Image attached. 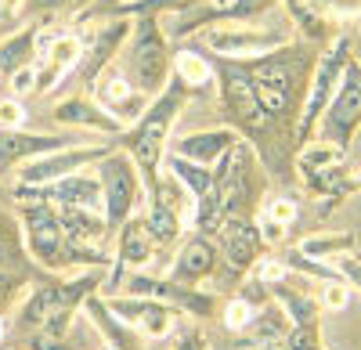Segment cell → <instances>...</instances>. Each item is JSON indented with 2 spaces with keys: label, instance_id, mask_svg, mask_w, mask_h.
Wrapping results in <instances>:
<instances>
[{
  "label": "cell",
  "instance_id": "33",
  "mask_svg": "<svg viewBox=\"0 0 361 350\" xmlns=\"http://www.w3.org/2000/svg\"><path fill=\"white\" fill-rule=\"evenodd\" d=\"M300 256L307 260H318V264H333L336 256L343 253H354V235H347V231H333V235H311L296 246Z\"/></svg>",
  "mask_w": 361,
  "mask_h": 350
},
{
  "label": "cell",
  "instance_id": "53",
  "mask_svg": "<svg viewBox=\"0 0 361 350\" xmlns=\"http://www.w3.org/2000/svg\"><path fill=\"white\" fill-rule=\"evenodd\" d=\"M221 350H228V346H221Z\"/></svg>",
  "mask_w": 361,
  "mask_h": 350
},
{
  "label": "cell",
  "instance_id": "2",
  "mask_svg": "<svg viewBox=\"0 0 361 350\" xmlns=\"http://www.w3.org/2000/svg\"><path fill=\"white\" fill-rule=\"evenodd\" d=\"M15 217H18V227H22V242H25V253L44 264L47 271H62L69 264H98L105 268L109 256H90V253H80L62 231V220H58V210L47 206V202H15Z\"/></svg>",
  "mask_w": 361,
  "mask_h": 350
},
{
  "label": "cell",
  "instance_id": "49",
  "mask_svg": "<svg viewBox=\"0 0 361 350\" xmlns=\"http://www.w3.org/2000/svg\"><path fill=\"white\" fill-rule=\"evenodd\" d=\"M4 339H8V318H0V346H4Z\"/></svg>",
  "mask_w": 361,
  "mask_h": 350
},
{
  "label": "cell",
  "instance_id": "25",
  "mask_svg": "<svg viewBox=\"0 0 361 350\" xmlns=\"http://www.w3.org/2000/svg\"><path fill=\"white\" fill-rule=\"evenodd\" d=\"M343 163V149L340 144H329V141H307L304 149L296 152V173L304 177V185L311 188L322 173H333Z\"/></svg>",
  "mask_w": 361,
  "mask_h": 350
},
{
  "label": "cell",
  "instance_id": "50",
  "mask_svg": "<svg viewBox=\"0 0 361 350\" xmlns=\"http://www.w3.org/2000/svg\"><path fill=\"white\" fill-rule=\"evenodd\" d=\"M231 4V0H214V8H228Z\"/></svg>",
  "mask_w": 361,
  "mask_h": 350
},
{
  "label": "cell",
  "instance_id": "34",
  "mask_svg": "<svg viewBox=\"0 0 361 350\" xmlns=\"http://www.w3.org/2000/svg\"><path fill=\"white\" fill-rule=\"evenodd\" d=\"M145 220H148V231H152L156 246H170L177 235H180V213L173 206H166L163 199H148V210H145Z\"/></svg>",
  "mask_w": 361,
  "mask_h": 350
},
{
  "label": "cell",
  "instance_id": "24",
  "mask_svg": "<svg viewBox=\"0 0 361 350\" xmlns=\"http://www.w3.org/2000/svg\"><path fill=\"white\" fill-rule=\"evenodd\" d=\"M37 54H40V62H51L54 69H62L69 76L83 62V37L69 33V29H51V33H40Z\"/></svg>",
  "mask_w": 361,
  "mask_h": 350
},
{
  "label": "cell",
  "instance_id": "46",
  "mask_svg": "<svg viewBox=\"0 0 361 350\" xmlns=\"http://www.w3.org/2000/svg\"><path fill=\"white\" fill-rule=\"evenodd\" d=\"M173 350H209V343L202 339V332H180L177 336V343H173Z\"/></svg>",
  "mask_w": 361,
  "mask_h": 350
},
{
  "label": "cell",
  "instance_id": "12",
  "mask_svg": "<svg viewBox=\"0 0 361 350\" xmlns=\"http://www.w3.org/2000/svg\"><path fill=\"white\" fill-rule=\"evenodd\" d=\"M357 123H361V69L350 62L347 73H343V83L336 87V94H333V101H329L322 123H318L322 127V141L340 144V149L347 152Z\"/></svg>",
  "mask_w": 361,
  "mask_h": 350
},
{
  "label": "cell",
  "instance_id": "26",
  "mask_svg": "<svg viewBox=\"0 0 361 350\" xmlns=\"http://www.w3.org/2000/svg\"><path fill=\"white\" fill-rule=\"evenodd\" d=\"M163 170L170 173V177L185 188L188 195H192V202H199V199H206L209 192L217 188V173L209 170V166H199V163H188V159H180V156H173V152H166V159H163Z\"/></svg>",
  "mask_w": 361,
  "mask_h": 350
},
{
  "label": "cell",
  "instance_id": "32",
  "mask_svg": "<svg viewBox=\"0 0 361 350\" xmlns=\"http://www.w3.org/2000/svg\"><path fill=\"white\" fill-rule=\"evenodd\" d=\"M83 311L90 314V322H94V332H102L109 346L134 350V346H130V336H127V325H123V322H119V318L109 311V300H102V296L90 293V296L83 300Z\"/></svg>",
  "mask_w": 361,
  "mask_h": 350
},
{
  "label": "cell",
  "instance_id": "21",
  "mask_svg": "<svg viewBox=\"0 0 361 350\" xmlns=\"http://www.w3.org/2000/svg\"><path fill=\"white\" fill-rule=\"evenodd\" d=\"M58 220H62L66 239L80 253L102 256V242L112 235L109 224H105V213H94V210H58Z\"/></svg>",
  "mask_w": 361,
  "mask_h": 350
},
{
  "label": "cell",
  "instance_id": "3",
  "mask_svg": "<svg viewBox=\"0 0 361 350\" xmlns=\"http://www.w3.org/2000/svg\"><path fill=\"white\" fill-rule=\"evenodd\" d=\"M350 65V40L340 33L336 40H329L325 54L314 62L311 80H307V94H304V108H300V123H296V149H304L311 141L314 127L322 123V115L333 101L336 87L343 83V73Z\"/></svg>",
  "mask_w": 361,
  "mask_h": 350
},
{
  "label": "cell",
  "instance_id": "45",
  "mask_svg": "<svg viewBox=\"0 0 361 350\" xmlns=\"http://www.w3.org/2000/svg\"><path fill=\"white\" fill-rule=\"evenodd\" d=\"M25 0H0V29H11L18 25V18L25 15Z\"/></svg>",
  "mask_w": 361,
  "mask_h": 350
},
{
  "label": "cell",
  "instance_id": "19",
  "mask_svg": "<svg viewBox=\"0 0 361 350\" xmlns=\"http://www.w3.org/2000/svg\"><path fill=\"white\" fill-rule=\"evenodd\" d=\"M69 144H80V141H73L69 134L62 137V134H29V130H4L0 127V173L18 170L22 163L37 159V156L69 149Z\"/></svg>",
  "mask_w": 361,
  "mask_h": 350
},
{
  "label": "cell",
  "instance_id": "37",
  "mask_svg": "<svg viewBox=\"0 0 361 350\" xmlns=\"http://www.w3.org/2000/svg\"><path fill=\"white\" fill-rule=\"evenodd\" d=\"M286 278H289V268H286L282 256H264V260H257V264H253V282L264 285V289L279 285V282H286Z\"/></svg>",
  "mask_w": 361,
  "mask_h": 350
},
{
  "label": "cell",
  "instance_id": "29",
  "mask_svg": "<svg viewBox=\"0 0 361 350\" xmlns=\"http://www.w3.org/2000/svg\"><path fill=\"white\" fill-rule=\"evenodd\" d=\"M282 4H286L289 18L296 22V29H300L307 40L325 44V40H336V37H340V33H333V18H329L318 4H311V0H282Z\"/></svg>",
  "mask_w": 361,
  "mask_h": 350
},
{
  "label": "cell",
  "instance_id": "7",
  "mask_svg": "<svg viewBox=\"0 0 361 350\" xmlns=\"http://www.w3.org/2000/svg\"><path fill=\"white\" fill-rule=\"evenodd\" d=\"M214 73L221 76V101L228 108V115L238 123V130H243L246 137H264L271 130V115L260 108L257 94H253V80H250V69L243 62H228V58H221V62H214Z\"/></svg>",
  "mask_w": 361,
  "mask_h": 350
},
{
  "label": "cell",
  "instance_id": "17",
  "mask_svg": "<svg viewBox=\"0 0 361 350\" xmlns=\"http://www.w3.org/2000/svg\"><path fill=\"white\" fill-rule=\"evenodd\" d=\"M156 253V239L152 231H148V220L145 213L141 217H130L123 227L116 231V264H112V278H109V293H116V289H123V268H141L148 264Z\"/></svg>",
  "mask_w": 361,
  "mask_h": 350
},
{
  "label": "cell",
  "instance_id": "42",
  "mask_svg": "<svg viewBox=\"0 0 361 350\" xmlns=\"http://www.w3.org/2000/svg\"><path fill=\"white\" fill-rule=\"evenodd\" d=\"M311 4H318L329 18H361V0H311Z\"/></svg>",
  "mask_w": 361,
  "mask_h": 350
},
{
  "label": "cell",
  "instance_id": "30",
  "mask_svg": "<svg viewBox=\"0 0 361 350\" xmlns=\"http://www.w3.org/2000/svg\"><path fill=\"white\" fill-rule=\"evenodd\" d=\"M296 217H300L296 199H271V202H264L260 220H257L260 239H264V242H282L286 231L296 224Z\"/></svg>",
  "mask_w": 361,
  "mask_h": 350
},
{
  "label": "cell",
  "instance_id": "9",
  "mask_svg": "<svg viewBox=\"0 0 361 350\" xmlns=\"http://www.w3.org/2000/svg\"><path fill=\"white\" fill-rule=\"evenodd\" d=\"M116 149H119V137L109 141V144H69V149L37 156V159H29V163L18 166V185L22 188H40V185H51V181L73 177V173H80V170L98 166Z\"/></svg>",
  "mask_w": 361,
  "mask_h": 350
},
{
  "label": "cell",
  "instance_id": "36",
  "mask_svg": "<svg viewBox=\"0 0 361 350\" xmlns=\"http://www.w3.org/2000/svg\"><path fill=\"white\" fill-rule=\"evenodd\" d=\"M253 304L246 300V296H238V300H228L224 304V314H221V322H224V329L228 332H246L250 329V322H253Z\"/></svg>",
  "mask_w": 361,
  "mask_h": 350
},
{
  "label": "cell",
  "instance_id": "27",
  "mask_svg": "<svg viewBox=\"0 0 361 350\" xmlns=\"http://www.w3.org/2000/svg\"><path fill=\"white\" fill-rule=\"evenodd\" d=\"M37 40H40V25H25L8 40H0V76H11L22 65L37 62Z\"/></svg>",
  "mask_w": 361,
  "mask_h": 350
},
{
  "label": "cell",
  "instance_id": "47",
  "mask_svg": "<svg viewBox=\"0 0 361 350\" xmlns=\"http://www.w3.org/2000/svg\"><path fill=\"white\" fill-rule=\"evenodd\" d=\"M25 4L37 11H66V0H25Z\"/></svg>",
  "mask_w": 361,
  "mask_h": 350
},
{
  "label": "cell",
  "instance_id": "5",
  "mask_svg": "<svg viewBox=\"0 0 361 350\" xmlns=\"http://www.w3.org/2000/svg\"><path fill=\"white\" fill-rule=\"evenodd\" d=\"M98 289V275H80L73 282H37L25 293L18 314H15V329L18 332H37L51 314L58 311H80L83 300Z\"/></svg>",
  "mask_w": 361,
  "mask_h": 350
},
{
  "label": "cell",
  "instance_id": "38",
  "mask_svg": "<svg viewBox=\"0 0 361 350\" xmlns=\"http://www.w3.org/2000/svg\"><path fill=\"white\" fill-rule=\"evenodd\" d=\"M350 296H354V289H350L347 282H322V296H318V304H322L325 311H347Z\"/></svg>",
  "mask_w": 361,
  "mask_h": 350
},
{
  "label": "cell",
  "instance_id": "23",
  "mask_svg": "<svg viewBox=\"0 0 361 350\" xmlns=\"http://www.w3.org/2000/svg\"><path fill=\"white\" fill-rule=\"evenodd\" d=\"M214 271H217V246L209 242L206 235H192L185 246H180L170 278L185 282V285H199L202 278H209Z\"/></svg>",
  "mask_w": 361,
  "mask_h": 350
},
{
  "label": "cell",
  "instance_id": "1",
  "mask_svg": "<svg viewBox=\"0 0 361 350\" xmlns=\"http://www.w3.org/2000/svg\"><path fill=\"white\" fill-rule=\"evenodd\" d=\"M192 94H195L192 87H185L177 76H170L166 87L152 98V105L145 108V115L134 127H127L123 137H119V149L134 159L141 181H145V192H152L156 181H159V166L166 159V144H170L173 123H177L180 108L188 105Z\"/></svg>",
  "mask_w": 361,
  "mask_h": 350
},
{
  "label": "cell",
  "instance_id": "28",
  "mask_svg": "<svg viewBox=\"0 0 361 350\" xmlns=\"http://www.w3.org/2000/svg\"><path fill=\"white\" fill-rule=\"evenodd\" d=\"M271 293H275V304L282 307V314L289 318V325H318V314H322V304L314 296H307L304 289H293L289 278L271 285Z\"/></svg>",
  "mask_w": 361,
  "mask_h": 350
},
{
  "label": "cell",
  "instance_id": "48",
  "mask_svg": "<svg viewBox=\"0 0 361 350\" xmlns=\"http://www.w3.org/2000/svg\"><path fill=\"white\" fill-rule=\"evenodd\" d=\"M94 8V0H66V11H87Z\"/></svg>",
  "mask_w": 361,
  "mask_h": 350
},
{
  "label": "cell",
  "instance_id": "35",
  "mask_svg": "<svg viewBox=\"0 0 361 350\" xmlns=\"http://www.w3.org/2000/svg\"><path fill=\"white\" fill-rule=\"evenodd\" d=\"M22 227L11 224V217L0 210V271H18L22 268Z\"/></svg>",
  "mask_w": 361,
  "mask_h": 350
},
{
  "label": "cell",
  "instance_id": "8",
  "mask_svg": "<svg viewBox=\"0 0 361 350\" xmlns=\"http://www.w3.org/2000/svg\"><path fill=\"white\" fill-rule=\"evenodd\" d=\"M15 202H47L54 210H94L105 213V192H102V177L98 170H80L73 177L51 181L40 188H22L15 185V192H8Z\"/></svg>",
  "mask_w": 361,
  "mask_h": 350
},
{
  "label": "cell",
  "instance_id": "4",
  "mask_svg": "<svg viewBox=\"0 0 361 350\" xmlns=\"http://www.w3.org/2000/svg\"><path fill=\"white\" fill-rule=\"evenodd\" d=\"M123 76L148 98H156L173 76V54L166 47L159 18H137L130 37V54L123 58Z\"/></svg>",
  "mask_w": 361,
  "mask_h": 350
},
{
  "label": "cell",
  "instance_id": "44",
  "mask_svg": "<svg viewBox=\"0 0 361 350\" xmlns=\"http://www.w3.org/2000/svg\"><path fill=\"white\" fill-rule=\"evenodd\" d=\"M22 285H25V275L22 271H0V307H8L18 296Z\"/></svg>",
  "mask_w": 361,
  "mask_h": 350
},
{
  "label": "cell",
  "instance_id": "13",
  "mask_svg": "<svg viewBox=\"0 0 361 350\" xmlns=\"http://www.w3.org/2000/svg\"><path fill=\"white\" fill-rule=\"evenodd\" d=\"M87 91H90V98H94L116 123H123V130L134 127L141 115H145V108L152 105V98H148L145 91H137V87L123 76V69H116V65H109L94 83L87 87Z\"/></svg>",
  "mask_w": 361,
  "mask_h": 350
},
{
  "label": "cell",
  "instance_id": "18",
  "mask_svg": "<svg viewBox=\"0 0 361 350\" xmlns=\"http://www.w3.org/2000/svg\"><path fill=\"white\" fill-rule=\"evenodd\" d=\"M235 144H238V130L235 127H214V130L177 134L166 152L188 159V163H199V166H214V163H221L235 149Z\"/></svg>",
  "mask_w": 361,
  "mask_h": 350
},
{
  "label": "cell",
  "instance_id": "10",
  "mask_svg": "<svg viewBox=\"0 0 361 350\" xmlns=\"http://www.w3.org/2000/svg\"><path fill=\"white\" fill-rule=\"evenodd\" d=\"M209 54L228 58V62H257V58H267L282 47H289V33H279V29H253V25H209L202 33Z\"/></svg>",
  "mask_w": 361,
  "mask_h": 350
},
{
  "label": "cell",
  "instance_id": "40",
  "mask_svg": "<svg viewBox=\"0 0 361 350\" xmlns=\"http://www.w3.org/2000/svg\"><path fill=\"white\" fill-rule=\"evenodd\" d=\"M29 120V112L18 98H0V127L4 130H22Z\"/></svg>",
  "mask_w": 361,
  "mask_h": 350
},
{
  "label": "cell",
  "instance_id": "52",
  "mask_svg": "<svg viewBox=\"0 0 361 350\" xmlns=\"http://www.w3.org/2000/svg\"><path fill=\"white\" fill-rule=\"evenodd\" d=\"M98 350H119V346H109V343H105V346H98Z\"/></svg>",
  "mask_w": 361,
  "mask_h": 350
},
{
  "label": "cell",
  "instance_id": "6",
  "mask_svg": "<svg viewBox=\"0 0 361 350\" xmlns=\"http://www.w3.org/2000/svg\"><path fill=\"white\" fill-rule=\"evenodd\" d=\"M94 170L102 177V192H105V224L116 235V231L134 217V206L141 199V173L123 149L109 152Z\"/></svg>",
  "mask_w": 361,
  "mask_h": 350
},
{
  "label": "cell",
  "instance_id": "14",
  "mask_svg": "<svg viewBox=\"0 0 361 350\" xmlns=\"http://www.w3.org/2000/svg\"><path fill=\"white\" fill-rule=\"evenodd\" d=\"M109 311L127 329H137L148 339H166L177 325V307H170L163 300H152V296H130V293L109 296Z\"/></svg>",
  "mask_w": 361,
  "mask_h": 350
},
{
  "label": "cell",
  "instance_id": "51",
  "mask_svg": "<svg viewBox=\"0 0 361 350\" xmlns=\"http://www.w3.org/2000/svg\"><path fill=\"white\" fill-rule=\"evenodd\" d=\"M4 199H11V195H8V192H4V188H0V202H4Z\"/></svg>",
  "mask_w": 361,
  "mask_h": 350
},
{
  "label": "cell",
  "instance_id": "43",
  "mask_svg": "<svg viewBox=\"0 0 361 350\" xmlns=\"http://www.w3.org/2000/svg\"><path fill=\"white\" fill-rule=\"evenodd\" d=\"M333 268L340 271V278L354 289V293H361V260L354 256V253H343V256H336L333 260Z\"/></svg>",
  "mask_w": 361,
  "mask_h": 350
},
{
  "label": "cell",
  "instance_id": "15",
  "mask_svg": "<svg viewBox=\"0 0 361 350\" xmlns=\"http://www.w3.org/2000/svg\"><path fill=\"white\" fill-rule=\"evenodd\" d=\"M134 25H137V18H112V22H105L102 29H90V33L83 37V62H80V73H83V83H87V87L116 62V54L123 51V44L134 37Z\"/></svg>",
  "mask_w": 361,
  "mask_h": 350
},
{
  "label": "cell",
  "instance_id": "39",
  "mask_svg": "<svg viewBox=\"0 0 361 350\" xmlns=\"http://www.w3.org/2000/svg\"><path fill=\"white\" fill-rule=\"evenodd\" d=\"M8 91H11V98L37 94V62H33V65H22L18 73H11V76H8Z\"/></svg>",
  "mask_w": 361,
  "mask_h": 350
},
{
  "label": "cell",
  "instance_id": "11",
  "mask_svg": "<svg viewBox=\"0 0 361 350\" xmlns=\"http://www.w3.org/2000/svg\"><path fill=\"white\" fill-rule=\"evenodd\" d=\"M286 51V47H282ZM282 51L267 54V58H257L250 65V80H253V94L260 101V108L271 115V120H286L293 112V101H296V76L304 73V65H289Z\"/></svg>",
  "mask_w": 361,
  "mask_h": 350
},
{
  "label": "cell",
  "instance_id": "20",
  "mask_svg": "<svg viewBox=\"0 0 361 350\" xmlns=\"http://www.w3.org/2000/svg\"><path fill=\"white\" fill-rule=\"evenodd\" d=\"M217 235H221V249H224V260H228L231 271L243 275L246 268H253L257 260H260L264 239H260L257 224H250L246 217H228V220L221 224Z\"/></svg>",
  "mask_w": 361,
  "mask_h": 350
},
{
  "label": "cell",
  "instance_id": "16",
  "mask_svg": "<svg viewBox=\"0 0 361 350\" xmlns=\"http://www.w3.org/2000/svg\"><path fill=\"white\" fill-rule=\"evenodd\" d=\"M127 293L130 296H152V300H163L177 311H188L195 318H206L214 311V293H202L195 285H185V282H173V278H156V275H127Z\"/></svg>",
  "mask_w": 361,
  "mask_h": 350
},
{
  "label": "cell",
  "instance_id": "31",
  "mask_svg": "<svg viewBox=\"0 0 361 350\" xmlns=\"http://www.w3.org/2000/svg\"><path fill=\"white\" fill-rule=\"evenodd\" d=\"M173 76L192 87V91H206V87H214L217 73H214V62H206V54L195 51V47H180L173 54Z\"/></svg>",
  "mask_w": 361,
  "mask_h": 350
},
{
  "label": "cell",
  "instance_id": "22",
  "mask_svg": "<svg viewBox=\"0 0 361 350\" xmlns=\"http://www.w3.org/2000/svg\"><path fill=\"white\" fill-rule=\"evenodd\" d=\"M54 123L87 127L94 134H105V137H123V123H116L94 98H69L62 105H54Z\"/></svg>",
  "mask_w": 361,
  "mask_h": 350
},
{
  "label": "cell",
  "instance_id": "41",
  "mask_svg": "<svg viewBox=\"0 0 361 350\" xmlns=\"http://www.w3.org/2000/svg\"><path fill=\"white\" fill-rule=\"evenodd\" d=\"M286 350H322L318 325H293V332L286 339Z\"/></svg>",
  "mask_w": 361,
  "mask_h": 350
}]
</instances>
